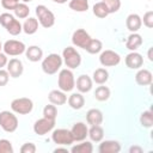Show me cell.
Here are the masks:
<instances>
[{
  "instance_id": "obj_1",
  "label": "cell",
  "mask_w": 153,
  "mask_h": 153,
  "mask_svg": "<svg viewBox=\"0 0 153 153\" xmlns=\"http://www.w3.org/2000/svg\"><path fill=\"white\" fill-rule=\"evenodd\" d=\"M62 63H63L62 56H60L56 53H51L47 57H44L42 60L41 67H42V71L45 74L53 75V74H55V73H57L60 71V68L62 67Z\"/></svg>"
},
{
  "instance_id": "obj_2",
  "label": "cell",
  "mask_w": 153,
  "mask_h": 153,
  "mask_svg": "<svg viewBox=\"0 0 153 153\" xmlns=\"http://www.w3.org/2000/svg\"><path fill=\"white\" fill-rule=\"evenodd\" d=\"M57 86L63 92H71L75 87V78L69 68L61 69L57 76Z\"/></svg>"
},
{
  "instance_id": "obj_3",
  "label": "cell",
  "mask_w": 153,
  "mask_h": 153,
  "mask_svg": "<svg viewBox=\"0 0 153 153\" xmlns=\"http://www.w3.org/2000/svg\"><path fill=\"white\" fill-rule=\"evenodd\" d=\"M62 60L67 68L75 69L81 63V55L80 53L73 47H66L62 51Z\"/></svg>"
},
{
  "instance_id": "obj_4",
  "label": "cell",
  "mask_w": 153,
  "mask_h": 153,
  "mask_svg": "<svg viewBox=\"0 0 153 153\" xmlns=\"http://www.w3.org/2000/svg\"><path fill=\"white\" fill-rule=\"evenodd\" d=\"M35 12H36L38 23L43 27L49 29V27H51L55 24V16H54V13L47 6H44V5H37Z\"/></svg>"
},
{
  "instance_id": "obj_5",
  "label": "cell",
  "mask_w": 153,
  "mask_h": 153,
  "mask_svg": "<svg viewBox=\"0 0 153 153\" xmlns=\"http://www.w3.org/2000/svg\"><path fill=\"white\" fill-rule=\"evenodd\" d=\"M18 124V118L13 112L8 110H4L0 112V127L2 128V130H5L6 133H13L17 130Z\"/></svg>"
},
{
  "instance_id": "obj_6",
  "label": "cell",
  "mask_w": 153,
  "mask_h": 153,
  "mask_svg": "<svg viewBox=\"0 0 153 153\" xmlns=\"http://www.w3.org/2000/svg\"><path fill=\"white\" fill-rule=\"evenodd\" d=\"M32 109H33V102L30 98L22 97V98H16L11 102V110L14 114L27 115L32 111Z\"/></svg>"
},
{
  "instance_id": "obj_7",
  "label": "cell",
  "mask_w": 153,
  "mask_h": 153,
  "mask_svg": "<svg viewBox=\"0 0 153 153\" xmlns=\"http://www.w3.org/2000/svg\"><path fill=\"white\" fill-rule=\"evenodd\" d=\"M51 140L57 146H71L74 142L73 135L69 129L66 128H57L53 130Z\"/></svg>"
},
{
  "instance_id": "obj_8",
  "label": "cell",
  "mask_w": 153,
  "mask_h": 153,
  "mask_svg": "<svg viewBox=\"0 0 153 153\" xmlns=\"http://www.w3.org/2000/svg\"><path fill=\"white\" fill-rule=\"evenodd\" d=\"M25 44L22 41H17V39H8L2 44V50L6 55L10 56H18L25 53Z\"/></svg>"
},
{
  "instance_id": "obj_9",
  "label": "cell",
  "mask_w": 153,
  "mask_h": 153,
  "mask_svg": "<svg viewBox=\"0 0 153 153\" xmlns=\"http://www.w3.org/2000/svg\"><path fill=\"white\" fill-rule=\"evenodd\" d=\"M99 62L103 67H115L121 62V56L118 53L106 49V50L100 51Z\"/></svg>"
},
{
  "instance_id": "obj_10",
  "label": "cell",
  "mask_w": 153,
  "mask_h": 153,
  "mask_svg": "<svg viewBox=\"0 0 153 153\" xmlns=\"http://www.w3.org/2000/svg\"><path fill=\"white\" fill-rule=\"evenodd\" d=\"M55 127V120H49L47 117H42L39 120H37L33 124V131L35 134L43 136L45 134H48L49 131H51Z\"/></svg>"
},
{
  "instance_id": "obj_11",
  "label": "cell",
  "mask_w": 153,
  "mask_h": 153,
  "mask_svg": "<svg viewBox=\"0 0 153 153\" xmlns=\"http://www.w3.org/2000/svg\"><path fill=\"white\" fill-rule=\"evenodd\" d=\"M91 39L90 33L84 29H76L72 35V43L81 49H85Z\"/></svg>"
},
{
  "instance_id": "obj_12",
  "label": "cell",
  "mask_w": 153,
  "mask_h": 153,
  "mask_svg": "<svg viewBox=\"0 0 153 153\" xmlns=\"http://www.w3.org/2000/svg\"><path fill=\"white\" fill-rule=\"evenodd\" d=\"M71 133L73 135V139L74 141H78V142H81L84 141L87 135H88V128L86 126V123L84 122H75L71 129Z\"/></svg>"
},
{
  "instance_id": "obj_13",
  "label": "cell",
  "mask_w": 153,
  "mask_h": 153,
  "mask_svg": "<svg viewBox=\"0 0 153 153\" xmlns=\"http://www.w3.org/2000/svg\"><path fill=\"white\" fill-rule=\"evenodd\" d=\"M126 66L129 69H140L143 66V57L136 51H130L124 59Z\"/></svg>"
},
{
  "instance_id": "obj_14",
  "label": "cell",
  "mask_w": 153,
  "mask_h": 153,
  "mask_svg": "<svg viewBox=\"0 0 153 153\" xmlns=\"http://www.w3.org/2000/svg\"><path fill=\"white\" fill-rule=\"evenodd\" d=\"M93 86V80L87 75V74H81L76 78L75 81V87L80 93H87L92 90Z\"/></svg>"
},
{
  "instance_id": "obj_15",
  "label": "cell",
  "mask_w": 153,
  "mask_h": 153,
  "mask_svg": "<svg viewBox=\"0 0 153 153\" xmlns=\"http://www.w3.org/2000/svg\"><path fill=\"white\" fill-rule=\"evenodd\" d=\"M7 72L10 74V76L12 78H19L23 72H24V66H23V62L19 60V59H11L8 62H7Z\"/></svg>"
},
{
  "instance_id": "obj_16",
  "label": "cell",
  "mask_w": 153,
  "mask_h": 153,
  "mask_svg": "<svg viewBox=\"0 0 153 153\" xmlns=\"http://www.w3.org/2000/svg\"><path fill=\"white\" fill-rule=\"evenodd\" d=\"M121 151V143L116 140L100 141L98 152L99 153H118Z\"/></svg>"
},
{
  "instance_id": "obj_17",
  "label": "cell",
  "mask_w": 153,
  "mask_h": 153,
  "mask_svg": "<svg viewBox=\"0 0 153 153\" xmlns=\"http://www.w3.org/2000/svg\"><path fill=\"white\" fill-rule=\"evenodd\" d=\"M142 19L136 13H130L126 19V26L130 32H137L141 29Z\"/></svg>"
},
{
  "instance_id": "obj_18",
  "label": "cell",
  "mask_w": 153,
  "mask_h": 153,
  "mask_svg": "<svg viewBox=\"0 0 153 153\" xmlns=\"http://www.w3.org/2000/svg\"><path fill=\"white\" fill-rule=\"evenodd\" d=\"M152 79H153V75H152V72L148 71V69H145V68H140L137 71V73L135 74V81L137 85L140 86H148L152 84Z\"/></svg>"
},
{
  "instance_id": "obj_19",
  "label": "cell",
  "mask_w": 153,
  "mask_h": 153,
  "mask_svg": "<svg viewBox=\"0 0 153 153\" xmlns=\"http://www.w3.org/2000/svg\"><path fill=\"white\" fill-rule=\"evenodd\" d=\"M143 43V39H142V36L139 35L137 32H131L128 38H127V42H126V47L128 50L130 51H135L137 50Z\"/></svg>"
},
{
  "instance_id": "obj_20",
  "label": "cell",
  "mask_w": 153,
  "mask_h": 153,
  "mask_svg": "<svg viewBox=\"0 0 153 153\" xmlns=\"http://www.w3.org/2000/svg\"><path fill=\"white\" fill-rule=\"evenodd\" d=\"M48 99L54 105H63L65 103H67L66 92L61 90H51L48 94Z\"/></svg>"
},
{
  "instance_id": "obj_21",
  "label": "cell",
  "mask_w": 153,
  "mask_h": 153,
  "mask_svg": "<svg viewBox=\"0 0 153 153\" xmlns=\"http://www.w3.org/2000/svg\"><path fill=\"white\" fill-rule=\"evenodd\" d=\"M25 56L31 62H38L43 57V50L38 45H30L25 49Z\"/></svg>"
},
{
  "instance_id": "obj_22",
  "label": "cell",
  "mask_w": 153,
  "mask_h": 153,
  "mask_svg": "<svg viewBox=\"0 0 153 153\" xmlns=\"http://www.w3.org/2000/svg\"><path fill=\"white\" fill-rule=\"evenodd\" d=\"M103 112L99 109H90L86 114V122L90 126H98L103 122Z\"/></svg>"
},
{
  "instance_id": "obj_23",
  "label": "cell",
  "mask_w": 153,
  "mask_h": 153,
  "mask_svg": "<svg viewBox=\"0 0 153 153\" xmlns=\"http://www.w3.org/2000/svg\"><path fill=\"white\" fill-rule=\"evenodd\" d=\"M67 102H68V105H69L73 110H80V109H82L84 105H85V98H84V96H82L80 92L72 93V94L68 97Z\"/></svg>"
},
{
  "instance_id": "obj_24",
  "label": "cell",
  "mask_w": 153,
  "mask_h": 153,
  "mask_svg": "<svg viewBox=\"0 0 153 153\" xmlns=\"http://www.w3.org/2000/svg\"><path fill=\"white\" fill-rule=\"evenodd\" d=\"M38 20L35 17H27L23 24V31L26 35H33L38 30Z\"/></svg>"
},
{
  "instance_id": "obj_25",
  "label": "cell",
  "mask_w": 153,
  "mask_h": 153,
  "mask_svg": "<svg viewBox=\"0 0 153 153\" xmlns=\"http://www.w3.org/2000/svg\"><path fill=\"white\" fill-rule=\"evenodd\" d=\"M87 136L93 142H100L103 140V137H104V129L100 127V124L91 126V128L88 129V135Z\"/></svg>"
},
{
  "instance_id": "obj_26",
  "label": "cell",
  "mask_w": 153,
  "mask_h": 153,
  "mask_svg": "<svg viewBox=\"0 0 153 153\" xmlns=\"http://www.w3.org/2000/svg\"><path fill=\"white\" fill-rule=\"evenodd\" d=\"M92 80L93 82L98 84V85H103L105 84L108 80H109V72L105 69V68H97L94 72H93V75H92Z\"/></svg>"
},
{
  "instance_id": "obj_27",
  "label": "cell",
  "mask_w": 153,
  "mask_h": 153,
  "mask_svg": "<svg viewBox=\"0 0 153 153\" xmlns=\"http://www.w3.org/2000/svg\"><path fill=\"white\" fill-rule=\"evenodd\" d=\"M6 31L10 33V35H12V36H18L22 31H23V25L20 24V22L18 20V19H16V18H13L7 25H6Z\"/></svg>"
},
{
  "instance_id": "obj_28",
  "label": "cell",
  "mask_w": 153,
  "mask_h": 153,
  "mask_svg": "<svg viewBox=\"0 0 153 153\" xmlns=\"http://www.w3.org/2000/svg\"><path fill=\"white\" fill-rule=\"evenodd\" d=\"M93 146L90 141H81V143H78L71 148L72 153H92Z\"/></svg>"
},
{
  "instance_id": "obj_29",
  "label": "cell",
  "mask_w": 153,
  "mask_h": 153,
  "mask_svg": "<svg viewBox=\"0 0 153 153\" xmlns=\"http://www.w3.org/2000/svg\"><path fill=\"white\" fill-rule=\"evenodd\" d=\"M68 6L75 12H86L88 10V0H71Z\"/></svg>"
},
{
  "instance_id": "obj_30",
  "label": "cell",
  "mask_w": 153,
  "mask_h": 153,
  "mask_svg": "<svg viewBox=\"0 0 153 153\" xmlns=\"http://www.w3.org/2000/svg\"><path fill=\"white\" fill-rule=\"evenodd\" d=\"M14 16L19 19H26L30 14V8L25 2H18V5L16 6V8L13 10Z\"/></svg>"
},
{
  "instance_id": "obj_31",
  "label": "cell",
  "mask_w": 153,
  "mask_h": 153,
  "mask_svg": "<svg viewBox=\"0 0 153 153\" xmlns=\"http://www.w3.org/2000/svg\"><path fill=\"white\" fill-rule=\"evenodd\" d=\"M85 50L88 54H98L103 50V43H102V41H99L97 38H91L88 44L86 45Z\"/></svg>"
},
{
  "instance_id": "obj_32",
  "label": "cell",
  "mask_w": 153,
  "mask_h": 153,
  "mask_svg": "<svg viewBox=\"0 0 153 153\" xmlns=\"http://www.w3.org/2000/svg\"><path fill=\"white\" fill-rule=\"evenodd\" d=\"M93 14L96 16V17H98V18H105V17H108L110 13H109V11H108V7H106V5L103 2V1H99V2H96L94 5H93Z\"/></svg>"
},
{
  "instance_id": "obj_33",
  "label": "cell",
  "mask_w": 153,
  "mask_h": 153,
  "mask_svg": "<svg viewBox=\"0 0 153 153\" xmlns=\"http://www.w3.org/2000/svg\"><path fill=\"white\" fill-rule=\"evenodd\" d=\"M94 98L99 102H105L110 98V88L108 86H98L94 91Z\"/></svg>"
},
{
  "instance_id": "obj_34",
  "label": "cell",
  "mask_w": 153,
  "mask_h": 153,
  "mask_svg": "<svg viewBox=\"0 0 153 153\" xmlns=\"http://www.w3.org/2000/svg\"><path fill=\"white\" fill-rule=\"evenodd\" d=\"M140 123L143 128H152V126H153V112H152V110H145L140 115Z\"/></svg>"
},
{
  "instance_id": "obj_35",
  "label": "cell",
  "mask_w": 153,
  "mask_h": 153,
  "mask_svg": "<svg viewBox=\"0 0 153 153\" xmlns=\"http://www.w3.org/2000/svg\"><path fill=\"white\" fill-rule=\"evenodd\" d=\"M43 117H47L49 120H56L57 117V109L54 104H48L43 108Z\"/></svg>"
},
{
  "instance_id": "obj_36",
  "label": "cell",
  "mask_w": 153,
  "mask_h": 153,
  "mask_svg": "<svg viewBox=\"0 0 153 153\" xmlns=\"http://www.w3.org/2000/svg\"><path fill=\"white\" fill-rule=\"evenodd\" d=\"M106 5L109 13H116L121 8V0H103Z\"/></svg>"
},
{
  "instance_id": "obj_37",
  "label": "cell",
  "mask_w": 153,
  "mask_h": 153,
  "mask_svg": "<svg viewBox=\"0 0 153 153\" xmlns=\"http://www.w3.org/2000/svg\"><path fill=\"white\" fill-rule=\"evenodd\" d=\"M13 146L10 140L7 139H0V153H13Z\"/></svg>"
},
{
  "instance_id": "obj_38",
  "label": "cell",
  "mask_w": 153,
  "mask_h": 153,
  "mask_svg": "<svg viewBox=\"0 0 153 153\" xmlns=\"http://www.w3.org/2000/svg\"><path fill=\"white\" fill-rule=\"evenodd\" d=\"M143 25L148 29L153 27V11H147L143 14Z\"/></svg>"
},
{
  "instance_id": "obj_39",
  "label": "cell",
  "mask_w": 153,
  "mask_h": 153,
  "mask_svg": "<svg viewBox=\"0 0 153 153\" xmlns=\"http://www.w3.org/2000/svg\"><path fill=\"white\" fill-rule=\"evenodd\" d=\"M36 146H35V143H32V142H25L22 147H20V152L22 153H35L36 152Z\"/></svg>"
},
{
  "instance_id": "obj_40",
  "label": "cell",
  "mask_w": 153,
  "mask_h": 153,
  "mask_svg": "<svg viewBox=\"0 0 153 153\" xmlns=\"http://www.w3.org/2000/svg\"><path fill=\"white\" fill-rule=\"evenodd\" d=\"M19 0H1V6L5 8V10H14L16 6L18 5Z\"/></svg>"
},
{
  "instance_id": "obj_41",
  "label": "cell",
  "mask_w": 153,
  "mask_h": 153,
  "mask_svg": "<svg viewBox=\"0 0 153 153\" xmlns=\"http://www.w3.org/2000/svg\"><path fill=\"white\" fill-rule=\"evenodd\" d=\"M13 18H14V17H13L11 13H7V12L1 13V14H0V24H1L4 27H6V25H7Z\"/></svg>"
},
{
  "instance_id": "obj_42",
  "label": "cell",
  "mask_w": 153,
  "mask_h": 153,
  "mask_svg": "<svg viewBox=\"0 0 153 153\" xmlns=\"http://www.w3.org/2000/svg\"><path fill=\"white\" fill-rule=\"evenodd\" d=\"M8 80H10V74H8L7 69L5 71V69L1 68V69H0V86L7 85Z\"/></svg>"
},
{
  "instance_id": "obj_43",
  "label": "cell",
  "mask_w": 153,
  "mask_h": 153,
  "mask_svg": "<svg viewBox=\"0 0 153 153\" xmlns=\"http://www.w3.org/2000/svg\"><path fill=\"white\" fill-rule=\"evenodd\" d=\"M7 62H8L7 55H6L5 53H1V51H0V69L4 68L5 66H7Z\"/></svg>"
},
{
  "instance_id": "obj_44",
  "label": "cell",
  "mask_w": 153,
  "mask_h": 153,
  "mask_svg": "<svg viewBox=\"0 0 153 153\" xmlns=\"http://www.w3.org/2000/svg\"><path fill=\"white\" fill-rule=\"evenodd\" d=\"M142 152H143V149H142L140 146L134 145V146L129 147V153H142Z\"/></svg>"
},
{
  "instance_id": "obj_45",
  "label": "cell",
  "mask_w": 153,
  "mask_h": 153,
  "mask_svg": "<svg viewBox=\"0 0 153 153\" xmlns=\"http://www.w3.org/2000/svg\"><path fill=\"white\" fill-rule=\"evenodd\" d=\"M59 152H65V153H68V149L66 147H56L54 149V153H59Z\"/></svg>"
},
{
  "instance_id": "obj_46",
  "label": "cell",
  "mask_w": 153,
  "mask_h": 153,
  "mask_svg": "<svg viewBox=\"0 0 153 153\" xmlns=\"http://www.w3.org/2000/svg\"><path fill=\"white\" fill-rule=\"evenodd\" d=\"M51 1H54V2H56V4H66L68 0H51Z\"/></svg>"
},
{
  "instance_id": "obj_47",
  "label": "cell",
  "mask_w": 153,
  "mask_h": 153,
  "mask_svg": "<svg viewBox=\"0 0 153 153\" xmlns=\"http://www.w3.org/2000/svg\"><path fill=\"white\" fill-rule=\"evenodd\" d=\"M148 60L149 61H153V57H152V48L148 50Z\"/></svg>"
},
{
  "instance_id": "obj_48",
  "label": "cell",
  "mask_w": 153,
  "mask_h": 153,
  "mask_svg": "<svg viewBox=\"0 0 153 153\" xmlns=\"http://www.w3.org/2000/svg\"><path fill=\"white\" fill-rule=\"evenodd\" d=\"M22 1H23V2H25V4H26V2H30V1H32V0H22Z\"/></svg>"
},
{
  "instance_id": "obj_49",
  "label": "cell",
  "mask_w": 153,
  "mask_h": 153,
  "mask_svg": "<svg viewBox=\"0 0 153 153\" xmlns=\"http://www.w3.org/2000/svg\"><path fill=\"white\" fill-rule=\"evenodd\" d=\"M2 50V43H1V41H0V51Z\"/></svg>"
}]
</instances>
